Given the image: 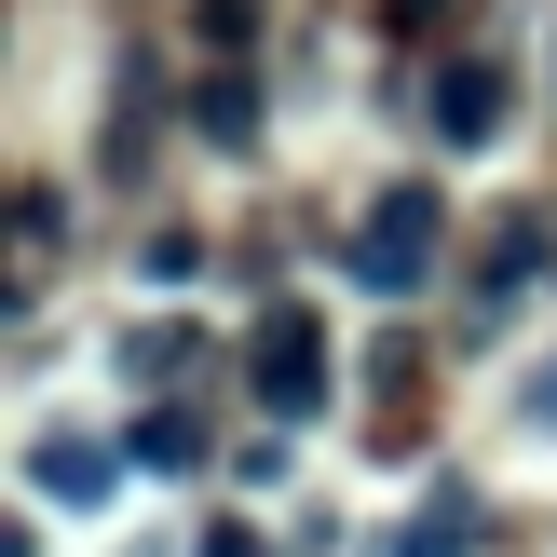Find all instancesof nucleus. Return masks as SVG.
Instances as JSON below:
<instances>
[{"instance_id": "6e6552de", "label": "nucleus", "mask_w": 557, "mask_h": 557, "mask_svg": "<svg viewBox=\"0 0 557 557\" xmlns=\"http://www.w3.org/2000/svg\"><path fill=\"white\" fill-rule=\"evenodd\" d=\"M462 544H476V490H435V504L408 517V544H395V557H462Z\"/></svg>"}, {"instance_id": "0eeeda50", "label": "nucleus", "mask_w": 557, "mask_h": 557, "mask_svg": "<svg viewBox=\"0 0 557 557\" xmlns=\"http://www.w3.org/2000/svg\"><path fill=\"white\" fill-rule=\"evenodd\" d=\"M531 272H544V232H531V218H504V232H490V259H476V299H517Z\"/></svg>"}, {"instance_id": "f03ea898", "label": "nucleus", "mask_w": 557, "mask_h": 557, "mask_svg": "<svg viewBox=\"0 0 557 557\" xmlns=\"http://www.w3.org/2000/svg\"><path fill=\"white\" fill-rule=\"evenodd\" d=\"M245 395H259L272 422H313V408H326V326L299 313V299L259 313V341H245Z\"/></svg>"}, {"instance_id": "f257e3e1", "label": "nucleus", "mask_w": 557, "mask_h": 557, "mask_svg": "<svg viewBox=\"0 0 557 557\" xmlns=\"http://www.w3.org/2000/svg\"><path fill=\"white\" fill-rule=\"evenodd\" d=\"M435 245H449L435 177H395L368 218H354V286H368V299H422V286H435Z\"/></svg>"}, {"instance_id": "7ed1b4c3", "label": "nucleus", "mask_w": 557, "mask_h": 557, "mask_svg": "<svg viewBox=\"0 0 557 557\" xmlns=\"http://www.w3.org/2000/svg\"><path fill=\"white\" fill-rule=\"evenodd\" d=\"M504 109H517L504 54H449V69L422 82V123H435V150H490V136H504Z\"/></svg>"}, {"instance_id": "9d476101", "label": "nucleus", "mask_w": 557, "mask_h": 557, "mask_svg": "<svg viewBox=\"0 0 557 557\" xmlns=\"http://www.w3.org/2000/svg\"><path fill=\"white\" fill-rule=\"evenodd\" d=\"M54 232H69V205H54V190H41V177H27V190H14V245H27V272H41V259H54Z\"/></svg>"}, {"instance_id": "20e7f679", "label": "nucleus", "mask_w": 557, "mask_h": 557, "mask_svg": "<svg viewBox=\"0 0 557 557\" xmlns=\"http://www.w3.org/2000/svg\"><path fill=\"white\" fill-rule=\"evenodd\" d=\"M123 462H136V449H109V435H69V422H54L41 449H27V476H41V504H109V490H123Z\"/></svg>"}, {"instance_id": "9b49d317", "label": "nucleus", "mask_w": 557, "mask_h": 557, "mask_svg": "<svg viewBox=\"0 0 557 557\" xmlns=\"http://www.w3.org/2000/svg\"><path fill=\"white\" fill-rule=\"evenodd\" d=\"M531 422L557 435V354H544V368H531Z\"/></svg>"}, {"instance_id": "39448f33", "label": "nucleus", "mask_w": 557, "mask_h": 557, "mask_svg": "<svg viewBox=\"0 0 557 557\" xmlns=\"http://www.w3.org/2000/svg\"><path fill=\"white\" fill-rule=\"evenodd\" d=\"M190 123H205L218 150H259V82H245V69H205V96H190Z\"/></svg>"}, {"instance_id": "423d86ee", "label": "nucleus", "mask_w": 557, "mask_h": 557, "mask_svg": "<svg viewBox=\"0 0 557 557\" xmlns=\"http://www.w3.org/2000/svg\"><path fill=\"white\" fill-rule=\"evenodd\" d=\"M123 449L150 462V476H190V462H205V422H190V408H163V395H150V408H136V435H123Z\"/></svg>"}, {"instance_id": "1a4fd4ad", "label": "nucleus", "mask_w": 557, "mask_h": 557, "mask_svg": "<svg viewBox=\"0 0 557 557\" xmlns=\"http://www.w3.org/2000/svg\"><path fill=\"white\" fill-rule=\"evenodd\" d=\"M177 368H190V326H136V341H123V381H136V395H163Z\"/></svg>"}]
</instances>
